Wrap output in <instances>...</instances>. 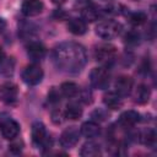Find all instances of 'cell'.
<instances>
[{"mask_svg": "<svg viewBox=\"0 0 157 157\" xmlns=\"http://www.w3.org/2000/svg\"><path fill=\"white\" fill-rule=\"evenodd\" d=\"M77 94H80V101L81 102H83L86 104L92 103V93H91V91H88V90H82L81 91L80 90Z\"/></svg>", "mask_w": 157, "mask_h": 157, "instance_id": "28", "label": "cell"}, {"mask_svg": "<svg viewBox=\"0 0 157 157\" xmlns=\"http://www.w3.org/2000/svg\"><path fill=\"white\" fill-rule=\"evenodd\" d=\"M17 97H18V88L13 82L7 81V82L1 85V87H0V99L5 104H9V105L15 104L17 102Z\"/></svg>", "mask_w": 157, "mask_h": 157, "instance_id": "6", "label": "cell"}, {"mask_svg": "<svg viewBox=\"0 0 157 157\" xmlns=\"http://www.w3.org/2000/svg\"><path fill=\"white\" fill-rule=\"evenodd\" d=\"M80 134L83 135L87 139H94V137L99 136V134H101V126L94 120L85 121L81 125V128H80Z\"/></svg>", "mask_w": 157, "mask_h": 157, "instance_id": "13", "label": "cell"}, {"mask_svg": "<svg viewBox=\"0 0 157 157\" xmlns=\"http://www.w3.org/2000/svg\"><path fill=\"white\" fill-rule=\"evenodd\" d=\"M123 29L121 23L114 20H104L99 22L96 27V33L103 39H113L120 34Z\"/></svg>", "mask_w": 157, "mask_h": 157, "instance_id": "2", "label": "cell"}, {"mask_svg": "<svg viewBox=\"0 0 157 157\" xmlns=\"http://www.w3.org/2000/svg\"><path fill=\"white\" fill-rule=\"evenodd\" d=\"M64 115L66 119H70V120H77L81 118L82 115V108L78 103L76 102H71L66 105L65 110H64Z\"/></svg>", "mask_w": 157, "mask_h": 157, "instance_id": "18", "label": "cell"}, {"mask_svg": "<svg viewBox=\"0 0 157 157\" xmlns=\"http://www.w3.org/2000/svg\"><path fill=\"white\" fill-rule=\"evenodd\" d=\"M5 27H6V21H5L4 18H1V17H0V33L5 29Z\"/></svg>", "mask_w": 157, "mask_h": 157, "instance_id": "32", "label": "cell"}, {"mask_svg": "<svg viewBox=\"0 0 157 157\" xmlns=\"http://www.w3.org/2000/svg\"><path fill=\"white\" fill-rule=\"evenodd\" d=\"M4 59H5V52H4V49L0 47V63H1Z\"/></svg>", "mask_w": 157, "mask_h": 157, "instance_id": "33", "label": "cell"}, {"mask_svg": "<svg viewBox=\"0 0 157 157\" xmlns=\"http://www.w3.org/2000/svg\"><path fill=\"white\" fill-rule=\"evenodd\" d=\"M147 21V15L142 11H136L129 15V22L132 26H141Z\"/></svg>", "mask_w": 157, "mask_h": 157, "instance_id": "23", "label": "cell"}, {"mask_svg": "<svg viewBox=\"0 0 157 157\" xmlns=\"http://www.w3.org/2000/svg\"><path fill=\"white\" fill-rule=\"evenodd\" d=\"M90 82L93 88H97V90L108 88L110 83V74L108 69L103 66L92 69V71L90 72Z\"/></svg>", "mask_w": 157, "mask_h": 157, "instance_id": "3", "label": "cell"}, {"mask_svg": "<svg viewBox=\"0 0 157 157\" xmlns=\"http://www.w3.org/2000/svg\"><path fill=\"white\" fill-rule=\"evenodd\" d=\"M67 29L75 36H82L87 32V23L82 18H70L67 22Z\"/></svg>", "mask_w": 157, "mask_h": 157, "instance_id": "16", "label": "cell"}, {"mask_svg": "<svg viewBox=\"0 0 157 157\" xmlns=\"http://www.w3.org/2000/svg\"><path fill=\"white\" fill-rule=\"evenodd\" d=\"M124 39H125V43H126V44H129V45H136V44L139 43V40H140V36H139L137 32L130 31L129 33L125 34Z\"/></svg>", "mask_w": 157, "mask_h": 157, "instance_id": "25", "label": "cell"}, {"mask_svg": "<svg viewBox=\"0 0 157 157\" xmlns=\"http://www.w3.org/2000/svg\"><path fill=\"white\" fill-rule=\"evenodd\" d=\"M101 16V10L93 5H87L82 12H81V18L87 23V22H93Z\"/></svg>", "mask_w": 157, "mask_h": 157, "instance_id": "19", "label": "cell"}, {"mask_svg": "<svg viewBox=\"0 0 157 157\" xmlns=\"http://www.w3.org/2000/svg\"><path fill=\"white\" fill-rule=\"evenodd\" d=\"M77 1H80V2H85V4H87L90 0H77Z\"/></svg>", "mask_w": 157, "mask_h": 157, "instance_id": "35", "label": "cell"}, {"mask_svg": "<svg viewBox=\"0 0 157 157\" xmlns=\"http://www.w3.org/2000/svg\"><path fill=\"white\" fill-rule=\"evenodd\" d=\"M9 148L13 153H20L23 150V141L15 137V139H12V142L9 145Z\"/></svg>", "mask_w": 157, "mask_h": 157, "instance_id": "27", "label": "cell"}, {"mask_svg": "<svg viewBox=\"0 0 157 157\" xmlns=\"http://www.w3.org/2000/svg\"><path fill=\"white\" fill-rule=\"evenodd\" d=\"M117 56V49L112 44H102L94 52V58L102 64H110Z\"/></svg>", "mask_w": 157, "mask_h": 157, "instance_id": "8", "label": "cell"}, {"mask_svg": "<svg viewBox=\"0 0 157 157\" xmlns=\"http://www.w3.org/2000/svg\"><path fill=\"white\" fill-rule=\"evenodd\" d=\"M102 153L101 151V145L94 142V141H87L82 145L80 150V155L82 157H96Z\"/></svg>", "mask_w": 157, "mask_h": 157, "instance_id": "17", "label": "cell"}, {"mask_svg": "<svg viewBox=\"0 0 157 157\" xmlns=\"http://www.w3.org/2000/svg\"><path fill=\"white\" fill-rule=\"evenodd\" d=\"M148 70H150V64H148V60H147V59H145V60H144V64L141 65V72L147 74V72H148Z\"/></svg>", "mask_w": 157, "mask_h": 157, "instance_id": "31", "label": "cell"}, {"mask_svg": "<svg viewBox=\"0 0 157 157\" xmlns=\"http://www.w3.org/2000/svg\"><path fill=\"white\" fill-rule=\"evenodd\" d=\"M61 96L66 97V98H72V97H76L78 91H80V87L75 83V82H71V81H67V82H63L60 88H59Z\"/></svg>", "mask_w": 157, "mask_h": 157, "instance_id": "20", "label": "cell"}, {"mask_svg": "<svg viewBox=\"0 0 157 157\" xmlns=\"http://www.w3.org/2000/svg\"><path fill=\"white\" fill-rule=\"evenodd\" d=\"M141 141L150 148H153L157 142V134L153 129H147L141 134Z\"/></svg>", "mask_w": 157, "mask_h": 157, "instance_id": "22", "label": "cell"}, {"mask_svg": "<svg viewBox=\"0 0 157 157\" xmlns=\"http://www.w3.org/2000/svg\"><path fill=\"white\" fill-rule=\"evenodd\" d=\"M60 96H61V93H60L59 91H56L55 88H53V90L48 93V99H49L52 103H58V102H60Z\"/></svg>", "mask_w": 157, "mask_h": 157, "instance_id": "30", "label": "cell"}, {"mask_svg": "<svg viewBox=\"0 0 157 157\" xmlns=\"http://www.w3.org/2000/svg\"><path fill=\"white\" fill-rule=\"evenodd\" d=\"M63 118H65V115L60 109H54L52 112V120H53L54 124H61Z\"/></svg>", "mask_w": 157, "mask_h": 157, "instance_id": "29", "label": "cell"}, {"mask_svg": "<svg viewBox=\"0 0 157 157\" xmlns=\"http://www.w3.org/2000/svg\"><path fill=\"white\" fill-rule=\"evenodd\" d=\"M91 118H92V120H94V121H97V123H98V121H104V120L108 118V113H107V110L98 108V109H96V110L92 112Z\"/></svg>", "mask_w": 157, "mask_h": 157, "instance_id": "26", "label": "cell"}, {"mask_svg": "<svg viewBox=\"0 0 157 157\" xmlns=\"http://www.w3.org/2000/svg\"><path fill=\"white\" fill-rule=\"evenodd\" d=\"M43 9H44V4L42 0H25L21 6L22 13L27 17H33L42 13Z\"/></svg>", "mask_w": 157, "mask_h": 157, "instance_id": "10", "label": "cell"}, {"mask_svg": "<svg viewBox=\"0 0 157 157\" xmlns=\"http://www.w3.org/2000/svg\"><path fill=\"white\" fill-rule=\"evenodd\" d=\"M78 139H80V130L76 126H70L61 132L59 142L63 148H72L78 142Z\"/></svg>", "mask_w": 157, "mask_h": 157, "instance_id": "7", "label": "cell"}, {"mask_svg": "<svg viewBox=\"0 0 157 157\" xmlns=\"http://www.w3.org/2000/svg\"><path fill=\"white\" fill-rule=\"evenodd\" d=\"M43 76H44L43 69L36 63L27 65L22 71V80L28 86H36L40 83L43 80Z\"/></svg>", "mask_w": 157, "mask_h": 157, "instance_id": "5", "label": "cell"}, {"mask_svg": "<svg viewBox=\"0 0 157 157\" xmlns=\"http://www.w3.org/2000/svg\"><path fill=\"white\" fill-rule=\"evenodd\" d=\"M103 103L109 109H119L123 105V97L115 91H108L103 96Z\"/></svg>", "mask_w": 157, "mask_h": 157, "instance_id": "15", "label": "cell"}, {"mask_svg": "<svg viewBox=\"0 0 157 157\" xmlns=\"http://www.w3.org/2000/svg\"><path fill=\"white\" fill-rule=\"evenodd\" d=\"M140 121V113L136 110H125L119 117V124L124 128H132Z\"/></svg>", "mask_w": 157, "mask_h": 157, "instance_id": "14", "label": "cell"}, {"mask_svg": "<svg viewBox=\"0 0 157 157\" xmlns=\"http://www.w3.org/2000/svg\"><path fill=\"white\" fill-rule=\"evenodd\" d=\"M53 61L63 72L78 74L87 63V54L81 44L75 42H64L54 48Z\"/></svg>", "mask_w": 157, "mask_h": 157, "instance_id": "1", "label": "cell"}, {"mask_svg": "<svg viewBox=\"0 0 157 157\" xmlns=\"http://www.w3.org/2000/svg\"><path fill=\"white\" fill-rule=\"evenodd\" d=\"M47 54V48L40 42H31L27 45V55L33 61L42 60Z\"/></svg>", "mask_w": 157, "mask_h": 157, "instance_id": "12", "label": "cell"}, {"mask_svg": "<svg viewBox=\"0 0 157 157\" xmlns=\"http://www.w3.org/2000/svg\"><path fill=\"white\" fill-rule=\"evenodd\" d=\"M52 1H53L55 5H63V4H64L66 0H52Z\"/></svg>", "mask_w": 157, "mask_h": 157, "instance_id": "34", "label": "cell"}, {"mask_svg": "<svg viewBox=\"0 0 157 157\" xmlns=\"http://www.w3.org/2000/svg\"><path fill=\"white\" fill-rule=\"evenodd\" d=\"M31 136H32V141L36 146L38 147H45L48 148V146H52V142L49 144V136L47 132V129L44 126L43 123L40 121H34L32 124V129H31Z\"/></svg>", "mask_w": 157, "mask_h": 157, "instance_id": "4", "label": "cell"}, {"mask_svg": "<svg viewBox=\"0 0 157 157\" xmlns=\"http://www.w3.org/2000/svg\"><path fill=\"white\" fill-rule=\"evenodd\" d=\"M0 131L4 139L6 140H12L18 136L20 134V124L11 118H7L1 121L0 124Z\"/></svg>", "mask_w": 157, "mask_h": 157, "instance_id": "9", "label": "cell"}, {"mask_svg": "<svg viewBox=\"0 0 157 157\" xmlns=\"http://www.w3.org/2000/svg\"><path fill=\"white\" fill-rule=\"evenodd\" d=\"M13 67H15V60L12 58H5L1 63H0V72L6 75V76H10L12 75L13 72Z\"/></svg>", "mask_w": 157, "mask_h": 157, "instance_id": "24", "label": "cell"}, {"mask_svg": "<svg viewBox=\"0 0 157 157\" xmlns=\"http://www.w3.org/2000/svg\"><path fill=\"white\" fill-rule=\"evenodd\" d=\"M150 97H151V90L147 85H140L136 90V93H135V102L139 103V104H145L150 101Z\"/></svg>", "mask_w": 157, "mask_h": 157, "instance_id": "21", "label": "cell"}, {"mask_svg": "<svg viewBox=\"0 0 157 157\" xmlns=\"http://www.w3.org/2000/svg\"><path fill=\"white\" fill-rule=\"evenodd\" d=\"M134 86V81L128 75H121L115 81V92L121 97H126L131 93Z\"/></svg>", "mask_w": 157, "mask_h": 157, "instance_id": "11", "label": "cell"}]
</instances>
